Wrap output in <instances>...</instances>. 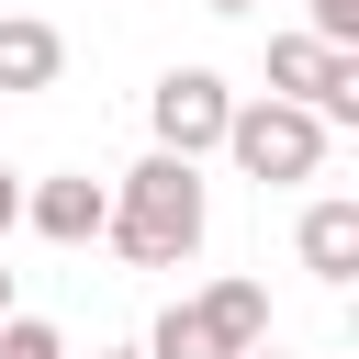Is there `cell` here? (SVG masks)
Instances as JSON below:
<instances>
[{"label": "cell", "instance_id": "obj_13", "mask_svg": "<svg viewBox=\"0 0 359 359\" xmlns=\"http://www.w3.org/2000/svg\"><path fill=\"white\" fill-rule=\"evenodd\" d=\"M202 11H258V0H202Z\"/></svg>", "mask_w": 359, "mask_h": 359}, {"label": "cell", "instance_id": "obj_8", "mask_svg": "<svg viewBox=\"0 0 359 359\" xmlns=\"http://www.w3.org/2000/svg\"><path fill=\"white\" fill-rule=\"evenodd\" d=\"M325 56H337V45H314V34H280V45H269V101H303V112H314V79H325Z\"/></svg>", "mask_w": 359, "mask_h": 359}, {"label": "cell", "instance_id": "obj_14", "mask_svg": "<svg viewBox=\"0 0 359 359\" xmlns=\"http://www.w3.org/2000/svg\"><path fill=\"white\" fill-rule=\"evenodd\" d=\"M0 314H11V269H0Z\"/></svg>", "mask_w": 359, "mask_h": 359}, {"label": "cell", "instance_id": "obj_10", "mask_svg": "<svg viewBox=\"0 0 359 359\" xmlns=\"http://www.w3.org/2000/svg\"><path fill=\"white\" fill-rule=\"evenodd\" d=\"M314 11V45H359V0H303Z\"/></svg>", "mask_w": 359, "mask_h": 359}, {"label": "cell", "instance_id": "obj_4", "mask_svg": "<svg viewBox=\"0 0 359 359\" xmlns=\"http://www.w3.org/2000/svg\"><path fill=\"white\" fill-rule=\"evenodd\" d=\"M146 112H157V146H168V157H213V146H224V112H236V90H224L213 67H168Z\"/></svg>", "mask_w": 359, "mask_h": 359}, {"label": "cell", "instance_id": "obj_9", "mask_svg": "<svg viewBox=\"0 0 359 359\" xmlns=\"http://www.w3.org/2000/svg\"><path fill=\"white\" fill-rule=\"evenodd\" d=\"M0 359H67V337L45 314H0Z\"/></svg>", "mask_w": 359, "mask_h": 359}, {"label": "cell", "instance_id": "obj_11", "mask_svg": "<svg viewBox=\"0 0 359 359\" xmlns=\"http://www.w3.org/2000/svg\"><path fill=\"white\" fill-rule=\"evenodd\" d=\"M11 224H22V180L0 168V236H11Z\"/></svg>", "mask_w": 359, "mask_h": 359}, {"label": "cell", "instance_id": "obj_2", "mask_svg": "<svg viewBox=\"0 0 359 359\" xmlns=\"http://www.w3.org/2000/svg\"><path fill=\"white\" fill-rule=\"evenodd\" d=\"M258 337H269V292H258V280H213V292H191V303L157 314L146 359H236V348H258Z\"/></svg>", "mask_w": 359, "mask_h": 359}, {"label": "cell", "instance_id": "obj_3", "mask_svg": "<svg viewBox=\"0 0 359 359\" xmlns=\"http://www.w3.org/2000/svg\"><path fill=\"white\" fill-rule=\"evenodd\" d=\"M224 157H236L258 191H292V180L325 168V123H314L303 101H236V112H224Z\"/></svg>", "mask_w": 359, "mask_h": 359}, {"label": "cell", "instance_id": "obj_6", "mask_svg": "<svg viewBox=\"0 0 359 359\" xmlns=\"http://www.w3.org/2000/svg\"><path fill=\"white\" fill-rule=\"evenodd\" d=\"M292 247H303V269H314L325 292H348V280H359V202H303V236H292Z\"/></svg>", "mask_w": 359, "mask_h": 359}, {"label": "cell", "instance_id": "obj_5", "mask_svg": "<svg viewBox=\"0 0 359 359\" xmlns=\"http://www.w3.org/2000/svg\"><path fill=\"white\" fill-rule=\"evenodd\" d=\"M22 224H34V236H56V247H90V236L112 224V180H90V168L34 180V191H22Z\"/></svg>", "mask_w": 359, "mask_h": 359}, {"label": "cell", "instance_id": "obj_12", "mask_svg": "<svg viewBox=\"0 0 359 359\" xmlns=\"http://www.w3.org/2000/svg\"><path fill=\"white\" fill-rule=\"evenodd\" d=\"M236 359H280V348H269V337H258V348H236Z\"/></svg>", "mask_w": 359, "mask_h": 359}, {"label": "cell", "instance_id": "obj_1", "mask_svg": "<svg viewBox=\"0 0 359 359\" xmlns=\"http://www.w3.org/2000/svg\"><path fill=\"white\" fill-rule=\"evenodd\" d=\"M135 269H180L191 247H202V157H146V168H123L112 180V224H101Z\"/></svg>", "mask_w": 359, "mask_h": 359}, {"label": "cell", "instance_id": "obj_7", "mask_svg": "<svg viewBox=\"0 0 359 359\" xmlns=\"http://www.w3.org/2000/svg\"><path fill=\"white\" fill-rule=\"evenodd\" d=\"M56 67H67V34L34 11H0V90H56Z\"/></svg>", "mask_w": 359, "mask_h": 359}, {"label": "cell", "instance_id": "obj_15", "mask_svg": "<svg viewBox=\"0 0 359 359\" xmlns=\"http://www.w3.org/2000/svg\"><path fill=\"white\" fill-rule=\"evenodd\" d=\"M112 359H146V348H112Z\"/></svg>", "mask_w": 359, "mask_h": 359}]
</instances>
